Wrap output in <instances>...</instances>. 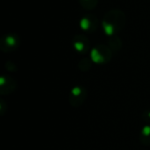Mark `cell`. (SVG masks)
Returning a JSON list of instances; mask_svg holds the SVG:
<instances>
[{
  "label": "cell",
  "mask_w": 150,
  "mask_h": 150,
  "mask_svg": "<svg viewBox=\"0 0 150 150\" xmlns=\"http://www.w3.org/2000/svg\"><path fill=\"white\" fill-rule=\"evenodd\" d=\"M80 25L83 30L93 32L98 27V19L93 15H87L82 19Z\"/></svg>",
  "instance_id": "8992f818"
},
{
  "label": "cell",
  "mask_w": 150,
  "mask_h": 150,
  "mask_svg": "<svg viewBox=\"0 0 150 150\" xmlns=\"http://www.w3.org/2000/svg\"><path fill=\"white\" fill-rule=\"evenodd\" d=\"M108 46L112 51H118L121 47V41L119 37L112 35L108 41Z\"/></svg>",
  "instance_id": "9c48e42d"
},
{
  "label": "cell",
  "mask_w": 150,
  "mask_h": 150,
  "mask_svg": "<svg viewBox=\"0 0 150 150\" xmlns=\"http://www.w3.org/2000/svg\"><path fill=\"white\" fill-rule=\"evenodd\" d=\"M15 87H16V82L11 77L8 75L1 77L0 90H1L2 95H7V94L12 93L13 90L15 89Z\"/></svg>",
  "instance_id": "5b68a950"
},
{
  "label": "cell",
  "mask_w": 150,
  "mask_h": 150,
  "mask_svg": "<svg viewBox=\"0 0 150 150\" xmlns=\"http://www.w3.org/2000/svg\"><path fill=\"white\" fill-rule=\"evenodd\" d=\"M127 21V17L125 13L118 9L109 11L102 22L105 33L109 35L112 36L115 33L120 32L125 26Z\"/></svg>",
  "instance_id": "6da1fadb"
},
{
  "label": "cell",
  "mask_w": 150,
  "mask_h": 150,
  "mask_svg": "<svg viewBox=\"0 0 150 150\" xmlns=\"http://www.w3.org/2000/svg\"><path fill=\"white\" fill-rule=\"evenodd\" d=\"M140 140L142 143L145 145H150V126H145L140 133Z\"/></svg>",
  "instance_id": "ba28073f"
},
{
  "label": "cell",
  "mask_w": 150,
  "mask_h": 150,
  "mask_svg": "<svg viewBox=\"0 0 150 150\" xmlns=\"http://www.w3.org/2000/svg\"><path fill=\"white\" fill-rule=\"evenodd\" d=\"M73 45L78 52L86 53L90 49V41L84 35L77 34L73 38Z\"/></svg>",
  "instance_id": "277c9868"
},
{
  "label": "cell",
  "mask_w": 150,
  "mask_h": 150,
  "mask_svg": "<svg viewBox=\"0 0 150 150\" xmlns=\"http://www.w3.org/2000/svg\"><path fill=\"white\" fill-rule=\"evenodd\" d=\"M96 48L98 49V50L101 54L105 63H107L111 60V58L112 57V51L109 48V46H106L105 44H100V45L96 46Z\"/></svg>",
  "instance_id": "52a82bcc"
},
{
  "label": "cell",
  "mask_w": 150,
  "mask_h": 150,
  "mask_svg": "<svg viewBox=\"0 0 150 150\" xmlns=\"http://www.w3.org/2000/svg\"><path fill=\"white\" fill-rule=\"evenodd\" d=\"M92 60H90L88 58H83L78 63V68L83 72H87L91 69L92 65Z\"/></svg>",
  "instance_id": "30bf717a"
},
{
  "label": "cell",
  "mask_w": 150,
  "mask_h": 150,
  "mask_svg": "<svg viewBox=\"0 0 150 150\" xmlns=\"http://www.w3.org/2000/svg\"><path fill=\"white\" fill-rule=\"evenodd\" d=\"M19 45V38L14 34L4 35L0 40V49L4 52H11Z\"/></svg>",
  "instance_id": "7a4b0ae2"
},
{
  "label": "cell",
  "mask_w": 150,
  "mask_h": 150,
  "mask_svg": "<svg viewBox=\"0 0 150 150\" xmlns=\"http://www.w3.org/2000/svg\"><path fill=\"white\" fill-rule=\"evenodd\" d=\"M98 1V0H79V3L84 9L91 10L97 5Z\"/></svg>",
  "instance_id": "8fae6325"
},
{
  "label": "cell",
  "mask_w": 150,
  "mask_h": 150,
  "mask_svg": "<svg viewBox=\"0 0 150 150\" xmlns=\"http://www.w3.org/2000/svg\"><path fill=\"white\" fill-rule=\"evenodd\" d=\"M86 99L85 88L80 86L73 88L69 94V103L73 107H78L82 105Z\"/></svg>",
  "instance_id": "3957f363"
}]
</instances>
